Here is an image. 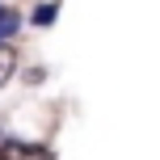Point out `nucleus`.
<instances>
[{"instance_id":"obj_2","label":"nucleus","mask_w":160,"mask_h":160,"mask_svg":"<svg viewBox=\"0 0 160 160\" xmlns=\"http://www.w3.org/2000/svg\"><path fill=\"white\" fill-rule=\"evenodd\" d=\"M17 25H21V21H17V13H13V8H0V42H4V38H13V34H17Z\"/></svg>"},{"instance_id":"obj_1","label":"nucleus","mask_w":160,"mask_h":160,"mask_svg":"<svg viewBox=\"0 0 160 160\" xmlns=\"http://www.w3.org/2000/svg\"><path fill=\"white\" fill-rule=\"evenodd\" d=\"M0 160H47L38 143H4L0 148Z\"/></svg>"}]
</instances>
